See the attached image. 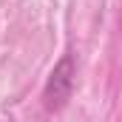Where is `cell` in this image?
<instances>
[{"mask_svg": "<svg viewBox=\"0 0 122 122\" xmlns=\"http://www.w3.org/2000/svg\"><path fill=\"white\" fill-rule=\"evenodd\" d=\"M74 82H77V62L71 54H62L54 62L46 85H43V108L48 114H57L68 105L71 94H74Z\"/></svg>", "mask_w": 122, "mask_h": 122, "instance_id": "cell-1", "label": "cell"}]
</instances>
